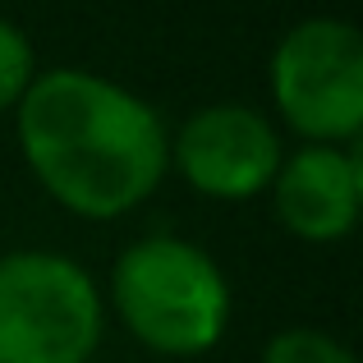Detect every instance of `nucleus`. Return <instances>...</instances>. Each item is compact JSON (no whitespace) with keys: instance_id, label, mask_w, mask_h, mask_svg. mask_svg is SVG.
I'll use <instances>...</instances> for the list:
<instances>
[{"instance_id":"20e7f679","label":"nucleus","mask_w":363,"mask_h":363,"mask_svg":"<svg viewBox=\"0 0 363 363\" xmlns=\"http://www.w3.org/2000/svg\"><path fill=\"white\" fill-rule=\"evenodd\" d=\"M276 106L313 138H354L363 124V37L345 18H303L272 55Z\"/></svg>"},{"instance_id":"0eeeda50","label":"nucleus","mask_w":363,"mask_h":363,"mask_svg":"<svg viewBox=\"0 0 363 363\" xmlns=\"http://www.w3.org/2000/svg\"><path fill=\"white\" fill-rule=\"evenodd\" d=\"M262 363H354V354H350L336 336H327V331L294 327V331L272 336Z\"/></svg>"},{"instance_id":"423d86ee","label":"nucleus","mask_w":363,"mask_h":363,"mask_svg":"<svg viewBox=\"0 0 363 363\" xmlns=\"http://www.w3.org/2000/svg\"><path fill=\"white\" fill-rule=\"evenodd\" d=\"M276 212L303 240H340L359 216L363 170L354 152L308 143V147L281 157V170L272 179Z\"/></svg>"},{"instance_id":"f257e3e1","label":"nucleus","mask_w":363,"mask_h":363,"mask_svg":"<svg viewBox=\"0 0 363 363\" xmlns=\"http://www.w3.org/2000/svg\"><path fill=\"white\" fill-rule=\"evenodd\" d=\"M18 143L37 179L83 216L129 212L157 189L170 161L157 111L88 69L33 74L18 97Z\"/></svg>"},{"instance_id":"39448f33","label":"nucleus","mask_w":363,"mask_h":363,"mask_svg":"<svg viewBox=\"0 0 363 363\" xmlns=\"http://www.w3.org/2000/svg\"><path fill=\"white\" fill-rule=\"evenodd\" d=\"M175 161L194 189L212 198H248L281 170V138L272 120L240 101H216L179 124Z\"/></svg>"},{"instance_id":"f03ea898","label":"nucleus","mask_w":363,"mask_h":363,"mask_svg":"<svg viewBox=\"0 0 363 363\" xmlns=\"http://www.w3.org/2000/svg\"><path fill=\"white\" fill-rule=\"evenodd\" d=\"M120 318L161 354H203L225 336L230 285L198 244L147 235L120 253L111 272Z\"/></svg>"},{"instance_id":"6e6552de","label":"nucleus","mask_w":363,"mask_h":363,"mask_svg":"<svg viewBox=\"0 0 363 363\" xmlns=\"http://www.w3.org/2000/svg\"><path fill=\"white\" fill-rule=\"evenodd\" d=\"M33 83V46L9 18H0V111L14 106Z\"/></svg>"},{"instance_id":"7ed1b4c3","label":"nucleus","mask_w":363,"mask_h":363,"mask_svg":"<svg viewBox=\"0 0 363 363\" xmlns=\"http://www.w3.org/2000/svg\"><path fill=\"white\" fill-rule=\"evenodd\" d=\"M101 294L74 257L23 248L0 257V363H88Z\"/></svg>"}]
</instances>
